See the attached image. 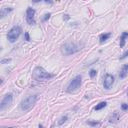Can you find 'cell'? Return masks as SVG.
Returning <instances> with one entry per match:
<instances>
[{
    "instance_id": "obj_1",
    "label": "cell",
    "mask_w": 128,
    "mask_h": 128,
    "mask_svg": "<svg viewBox=\"0 0 128 128\" xmlns=\"http://www.w3.org/2000/svg\"><path fill=\"white\" fill-rule=\"evenodd\" d=\"M32 77L36 81H46V80H49L50 78H52L53 75L50 74L49 72H47L43 67L37 66V67H35V69L32 72Z\"/></svg>"
},
{
    "instance_id": "obj_2",
    "label": "cell",
    "mask_w": 128,
    "mask_h": 128,
    "mask_svg": "<svg viewBox=\"0 0 128 128\" xmlns=\"http://www.w3.org/2000/svg\"><path fill=\"white\" fill-rule=\"evenodd\" d=\"M37 101V95H30V96H27L26 98H24L22 101H21V104H20V108L22 111H28L29 109H31L34 104L36 103Z\"/></svg>"
},
{
    "instance_id": "obj_3",
    "label": "cell",
    "mask_w": 128,
    "mask_h": 128,
    "mask_svg": "<svg viewBox=\"0 0 128 128\" xmlns=\"http://www.w3.org/2000/svg\"><path fill=\"white\" fill-rule=\"evenodd\" d=\"M81 82H82L81 76H80V75L75 76V77L71 80V82L69 83V85L67 86L66 91H67L68 93H74V92H76L77 90H79V88H80V86H81Z\"/></svg>"
},
{
    "instance_id": "obj_4",
    "label": "cell",
    "mask_w": 128,
    "mask_h": 128,
    "mask_svg": "<svg viewBox=\"0 0 128 128\" xmlns=\"http://www.w3.org/2000/svg\"><path fill=\"white\" fill-rule=\"evenodd\" d=\"M81 48H79L78 45H76L75 43H65L64 45H62L61 47V52L64 55H71L76 53L77 51H79Z\"/></svg>"
},
{
    "instance_id": "obj_5",
    "label": "cell",
    "mask_w": 128,
    "mask_h": 128,
    "mask_svg": "<svg viewBox=\"0 0 128 128\" xmlns=\"http://www.w3.org/2000/svg\"><path fill=\"white\" fill-rule=\"evenodd\" d=\"M21 32H22V29H21L20 26H14V27H12V28L9 30L8 34H7V38H8V40H9L11 43L15 42L16 39L20 36Z\"/></svg>"
},
{
    "instance_id": "obj_6",
    "label": "cell",
    "mask_w": 128,
    "mask_h": 128,
    "mask_svg": "<svg viewBox=\"0 0 128 128\" xmlns=\"http://www.w3.org/2000/svg\"><path fill=\"white\" fill-rule=\"evenodd\" d=\"M35 10L31 7H28L26 10V21L29 25H34L35 24Z\"/></svg>"
},
{
    "instance_id": "obj_7",
    "label": "cell",
    "mask_w": 128,
    "mask_h": 128,
    "mask_svg": "<svg viewBox=\"0 0 128 128\" xmlns=\"http://www.w3.org/2000/svg\"><path fill=\"white\" fill-rule=\"evenodd\" d=\"M12 100H13V96L12 94H6L4 96V98L1 100V103H0V110H4L6 107H8L11 103H12Z\"/></svg>"
},
{
    "instance_id": "obj_8",
    "label": "cell",
    "mask_w": 128,
    "mask_h": 128,
    "mask_svg": "<svg viewBox=\"0 0 128 128\" xmlns=\"http://www.w3.org/2000/svg\"><path fill=\"white\" fill-rule=\"evenodd\" d=\"M114 83V77L111 75V74H106L105 78H104V82H103V86L105 89H110L112 87Z\"/></svg>"
},
{
    "instance_id": "obj_9",
    "label": "cell",
    "mask_w": 128,
    "mask_h": 128,
    "mask_svg": "<svg viewBox=\"0 0 128 128\" xmlns=\"http://www.w3.org/2000/svg\"><path fill=\"white\" fill-rule=\"evenodd\" d=\"M128 75V64H124L120 70V73H119V77L121 79L125 78L126 76Z\"/></svg>"
},
{
    "instance_id": "obj_10",
    "label": "cell",
    "mask_w": 128,
    "mask_h": 128,
    "mask_svg": "<svg viewBox=\"0 0 128 128\" xmlns=\"http://www.w3.org/2000/svg\"><path fill=\"white\" fill-rule=\"evenodd\" d=\"M11 11H12V8L11 7H2L1 10H0V16H1V18H3L6 15H8V13H10Z\"/></svg>"
},
{
    "instance_id": "obj_11",
    "label": "cell",
    "mask_w": 128,
    "mask_h": 128,
    "mask_svg": "<svg viewBox=\"0 0 128 128\" xmlns=\"http://www.w3.org/2000/svg\"><path fill=\"white\" fill-rule=\"evenodd\" d=\"M127 38H128V32H123L120 37V47H124Z\"/></svg>"
},
{
    "instance_id": "obj_12",
    "label": "cell",
    "mask_w": 128,
    "mask_h": 128,
    "mask_svg": "<svg viewBox=\"0 0 128 128\" xmlns=\"http://www.w3.org/2000/svg\"><path fill=\"white\" fill-rule=\"evenodd\" d=\"M118 119H119V114H118V112H114V113L111 115V117L109 118V122H110V123H115V122L118 121Z\"/></svg>"
},
{
    "instance_id": "obj_13",
    "label": "cell",
    "mask_w": 128,
    "mask_h": 128,
    "mask_svg": "<svg viewBox=\"0 0 128 128\" xmlns=\"http://www.w3.org/2000/svg\"><path fill=\"white\" fill-rule=\"evenodd\" d=\"M111 36V33H105V34H101L100 37H99V40H100V43H103L105 42L106 40H108Z\"/></svg>"
},
{
    "instance_id": "obj_14",
    "label": "cell",
    "mask_w": 128,
    "mask_h": 128,
    "mask_svg": "<svg viewBox=\"0 0 128 128\" xmlns=\"http://www.w3.org/2000/svg\"><path fill=\"white\" fill-rule=\"evenodd\" d=\"M106 105H107V103L104 101V102H100V103H98L95 107H94V110L95 111H98V110H101L102 108H104V107H106Z\"/></svg>"
},
{
    "instance_id": "obj_15",
    "label": "cell",
    "mask_w": 128,
    "mask_h": 128,
    "mask_svg": "<svg viewBox=\"0 0 128 128\" xmlns=\"http://www.w3.org/2000/svg\"><path fill=\"white\" fill-rule=\"evenodd\" d=\"M86 123L88 125H90V126H98V125H100V122H96V121H87Z\"/></svg>"
},
{
    "instance_id": "obj_16",
    "label": "cell",
    "mask_w": 128,
    "mask_h": 128,
    "mask_svg": "<svg viewBox=\"0 0 128 128\" xmlns=\"http://www.w3.org/2000/svg\"><path fill=\"white\" fill-rule=\"evenodd\" d=\"M96 74H97V71L94 70V69H91V70L89 71V75H90L91 78H94V77L96 76Z\"/></svg>"
},
{
    "instance_id": "obj_17",
    "label": "cell",
    "mask_w": 128,
    "mask_h": 128,
    "mask_svg": "<svg viewBox=\"0 0 128 128\" xmlns=\"http://www.w3.org/2000/svg\"><path fill=\"white\" fill-rule=\"evenodd\" d=\"M67 119H68V117H67V116H63V117L60 119V121L58 122V125H61V124H63L64 122H66V121H67Z\"/></svg>"
},
{
    "instance_id": "obj_18",
    "label": "cell",
    "mask_w": 128,
    "mask_h": 128,
    "mask_svg": "<svg viewBox=\"0 0 128 128\" xmlns=\"http://www.w3.org/2000/svg\"><path fill=\"white\" fill-rule=\"evenodd\" d=\"M126 57H128V50H126V51L122 54V56L120 57V59H124V58H126Z\"/></svg>"
},
{
    "instance_id": "obj_19",
    "label": "cell",
    "mask_w": 128,
    "mask_h": 128,
    "mask_svg": "<svg viewBox=\"0 0 128 128\" xmlns=\"http://www.w3.org/2000/svg\"><path fill=\"white\" fill-rule=\"evenodd\" d=\"M121 108H122V110H127L128 109V104H126V103H123L122 105H121Z\"/></svg>"
},
{
    "instance_id": "obj_20",
    "label": "cell",
    "mask_w": 128,
    "mask_h": 128,
    "mask_svg": "<svg viewBox=\"0 0 128 128\" xmlns=\"http://www.w3.org/2000/svg\"><path fill=\"white\" fill-rule=\"evenodd\" d=\"M49 17H50V13L45 14V15H44V17H43V21H46L47 19H49Z\"/></svg>"
},
{
    "instance_id": "obj_21",
    "label": "cell",
    "mask_w": 128,
    "mask_h": 128,
    "mask_svg": "<svg viewBox=\"0 0 128 128\" xmlns=\"http://www.w3.org/2000/svg\"><path fill=\"white\" fill-rule=\"evenodd\" d=\"M24 35H25V39H26L27 41H29V40H30V37H29V33H28V32H25V33H24Z\"/></svg>"
},
{
    "instance_id": "obj_22",
    "label": "cell",
    "mask_w": 128,
    "mask_h": 128,
    "mask_svg": "<svg viewBox=\"0 0 128 128\" xmlns=\"http://www.w3.org/2000/svg\"><path fill=\"white\" fill-rule=\"evenodd\" d=\"M9 61H10V59H3V60H1V63L4 64V63H7V62H9Z\"/></svg>"
},
{
    "instance_id": "obj_23",
    "label": "cell",
    "mask_w": 128,
    "mask_h": 128,
    "mask_svg": "<svg viewBox=\"0 0 128 128\" xmlns=\"http://www.w3.org/2000/svg\"><path fill=\"white\" fill-rule=\"evenodd\" d=\"M63 18H64L65 20H68L70 17H69V15H68V14H64V15H63Z\"/></svg>"
},
{
    "instance_id": "obj_24",
    "label": "cell",
    "mask_w": 128,
    "mask_h": 128,
    "mask_svg": "<svg viewBox=\"0 0 128 128\" xmlns=\"http://www.w3.org/2000/svg\"><path fill=\"white\" fill-rule=\"evenodd\" d=\"M40 0H32V2H34V3H37V2H39Z\"/></svg>"
},
{
    "instance_id": "obj_25",
    "label": "cell",
    "mask_w": 128,
    "mask_h": 128,
    "mask_svg": "<svg viewBox=\"0 0 128 128\" xmlns=\"http://www.w3.org/2000/svg\"><path fill=\"white\" fill-rule=\"evenodd\" d=\"M45 2H49V3H52V1L51 0H44Z\"/></svg>"
},
{
    "instance_id": "obj_26",
    "label": "cell",
    "mask_w": 128,
    "mask_h": 128,
    "mask_svg": "<svg viewBox=\"0 0 128 128\" xmlns=\"http://www.w3.org/2000/svg\"><path fill=\"white\" fill-rule=\"evenodd\" d=\"M127 94H128V92H127Z\"/></svg>"
}]
</instances>
